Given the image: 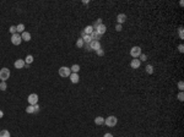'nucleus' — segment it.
Wrapping results in <instances>:
<instances>
[{
    "label": "nucleus",
    "mask_w": 184,
    "mask_h": 137,
    "mask_svg": "<svg viewBox=\"0 0 184 137\" xmlns=\"http://www.w3.org/2000/svg\"><path fill=\"white\" fill-rule=\"evenodd\" d=\"M21 38H22V40H26V42H30L31 40V34L28 33V32H23L22 34H21Z\"/></svg>",
    "instance_id": "obj_13"
},
{
    "label": "nucleus",
    "mask_w": 184,
    "mask_h": 137,
    "mask_svg": "<svg viewBox=\"0 0 184 137\" xmlns=\"http://www.w3.org/2000/svg\"><path fill=\"white\" fill-rule=\"evenodd\" d=\"M83 44H85V43H83L82 38H79L77 40H76V47H77V48H82V47H83Z\"/></svg>",
    "instance_id": "obj_24"
},
{
    "label": "nucleus",
    "mask_w": 184,
    "mask_h": 137,
    "mask_svg": "<svg viewBox=\"0 0 184 137\" xmlns=\"http://www.w3.org/2000/svg\"><path fill=\"white\" fill-rule=\"evenodd\" d=\"M9 78H10V70L7 67H2L0 70V80L6 82V80H9Z\"/></svg>",
    "instance_id": "obj_2"
},
{
    "label": "nucleus",
    "mask_w": 184,
    "mask_h": 137,
    "mask_svg": "<svg viewBox=\"0 0 184 137\" xmlns=\"http://www.w3.org/2000/svg\"><path fill=\"white\" fill-rule=\"evenodd\" d=\"M96 53H97V55H98V56H103V55H104V50H103V49H98V50H96Z\"/></svg>",
    "instance_id": "obj_31"
},
{
    "label": "nucleus",
    "mask_w": 184,
    "mask_h": 137,
    "mask_svg": "<svg viewBox=\"0 0 184 137\" xmlns=\"http://www.w3.org/2000/svg\"><path fill=\"white\" fill-rule=\"evenodd\" d=\"M178 99H179L181 102H183V100H184V94H183V92H181V93L178 94Z\"/></svg>",
    "instance_id": "obj_33"
},
{
    "label": "nucleus",
    "mask_w": 184,
    "mask_h": 137,
    "mask_svg": "<svg viewBox=\"0 0 184 137\" xmlns=\"http://www.w3.org/2000/svg\"><path fill=\"white\" fill-rule=\"evenodd\" d=\"M103 137H113V135H112V134H104Z\"/></svg>",
    "instance_id": "obj_37"
},
{
    "label": "nucleus",
    "mask_w": 184,
    "mask_h": 137,
    "mask_svg": "<svg viewBox=\"0 0 184 137\" xmlns=\"http://www.w3.org/2000/svg\"><path fill=\"white\" fill-rule=\"evenodd\" d=\"M9 32H10L11 34H15V33H17L16 26H10V29H9Z\"/></svg>",
    "instance_id": "obj_26"
},
{
    "label": "nucleus",
    "mask_w": 184,
    "mask_h": 137,
    "mask_svg": "<svg viewBox=\"0 0 184 137\" xmlns=\"http://www.w3.org/2000/svg\"><path fill=\"white\" fill-rule=\"evenodd\" d=\"M126 20H128V17H126V15H125V14H118V16H117V22H118L119 25L124 23Z\"/></svg>",
    "instance_id": "obj_10"
},
{
    "label": "nucleus",
    "mask_w": 184,
    "mask_h": 137,
    "mask_svg": "<svg viewBox=\"0 0 184 137\" xmlns=\"http://www.w3.org/2000/svg\"><path fill=\"white\" fill-rule=\"evenodd\" d=\"M178 88H179V91H181V92H183V89H184L183 81H179V82H178Z\"/></svg>",
    "instance_id": "obj_29"
},
{
    "label": "nucleus",
    "mask_w": 184,
    "mask_h": 137,
    "mask_svg": "<svg viewBox=\"0 0 184 137\" xmlns=\"http://www.w3.org/2000/svg\"><path fill=\"white\" fill-rule=\"evenodd\" d=\"M70 75H71V70L69 67L61 66L60 69H59V76H61V77H69Z\"/></svg>",
    "instance_id": "obj_3"
},
{
    "label": "nucleus",
    "mask_w": 184,
    "mask_h": 137,
    "mask_svg": "<svg viewBox=\"0 0 184 137\" xmlns=\"http://www.w3.org/2000/svg\"><path fill=\"white\" fill-rule=\"evenodd\" d=\"M90 36H91L92 40H98V39L101 38V36H100V34H98V33H97V32L95 31V29H93V32H92V33H91Z\"/></svg>",
    "instance_id": "obj_15"
},
{
    "label": "nucleus",
    "mask_w": 184,
    "mask_h": 137,
    "mask_svg": "<svg viewBox=\"0 0 184 137\" xmlns=\"http://www.w3.org/2000/svg\"><path fill=\"white\" fill-rule=\"evenodd\" d=\"M140 65H141V61H140L139 59H133L131 62H130V66H131L133 69H139Z\"/></svg>",
    "instance_id": "obj_9"
},
{
    "label": "nucleus",
    "mask_w": 184,
    "mask_h": 137,
    "mask_svg": "<svg viewBox=\"0 0 184 137\" xmlns=\"http://www.w3.org/2000/svg\"><path fill=\"white\" fill-rule=\"evenodd\" d=\"M82 2H83V4H88V2H90V0H83Z\"/></svg>",
    "instance_id": "obj_38"
},
{
    "label": "nucleus",
    "mask_w": 184,
    "mask_h": 137,
    "mask_svg": "<svg viewBox=\"0 0 184 137\" xmlns=\"http://www.w3.org/2000/svg\"><path fill=\"white\" fill-rule=\"evenodd\" d=\"M0 137H10V132L7 130H1L0 131Z\"/></svg>",
    "instance_id": "obj_22"
},
{
    "label": "nucleus",
    "mask_w": 184,
    "mask_h": 137,
    "mask_svg": "<svg viewBox=\"0 0 184 137\" xmlns=\"http://www.w3.org/2000/svg\"><path fill=\"white\" fill-rule=\"evenodd\" d=\"M16 29H17V33H23L25 32V25L23 23H20L16 26Z\"/></svg>",
    "instance_id": "obj_18"
},
{
    "label": "nucleus",
    "mask_w": 184,
    "mask_h": 137,
    "mask_svg": "<svg viewBox=\"0 0 184 137\" xmlns=\"http://www.w3.org/2000/svg\"><path fill=\"white\" fill-rule=\"evenodd\" d=\"M178 50H179L181 53H183V52H184V47H183V44H181V45L178 47Z\"/></svg>",
    "instance_id": "obj_36"
},
{
    "label": "nucleus",
    "mask_w": 184,
    "mask_h": 137,
    "mask_svg": "<svg viewBox=\"0 0 184 137\" xmlns=\"http://www.w3.org/2000/svg\"><path fill=\"white\" fill-rule=\"evenodd\" d=\"M115 29L118 31V32H120L123 29V27H122V25H119V23H117V26H115Z\"/></svg>",
    "instance_id": "obj_34"
},
{
    "label": "nucleus",
    "mask_w": 184,
    "mask_h": 137,
    "mask_svg": "<svg viewBox=\"0 0 184 137\" xmlns=\"http://www.w3.org/2000/svg\"><path fill=\"white\" fill-rule=\"evenodd\" d=\"M33 62V56L32 55H27L26 59H25V64L26 65H30V64H32Z\"/></svg>",
    "instance_id": "obj_20"
},
{
    "label": "nucleus",
    "mask_w": 184,
    "mask_h": 137,
    "mask_svg": "<svg viewBox=\"0 0 184 137\" xmlns=\"http://www.w3.org/2000/svg\"><path fill=\"white\" fill-rule=\"evenodd\" d=\"M83 37H85V32L82 31V32H81V38H83Z\"/></svg>",
    "instance_id": "obj_40"
},
{
    "label": "nucleus",
    "mask_w": 184,
    "mask_h": 137,
    "mask_svg": "<svg viewBox=\"0 0 184 137\" xmlns=\"http://www.w3.org/2000/svg\"><path fill=\"white\" fill-rule=\"evenodd\" d=\"M104 124L108 127H114L118 124V119L114 116V115H110V116H108L107 119H104Z\"/></svg>",
    "instance_id": "obj_1"
},
{
    "label": "nucleus",
    "mask_w": 184,
    "mask_h": 137,
    "mask_svg": "<svg viewBox=\"0 0 184 137\" xmlns=\"http://www.w3.org/2000/svg\"><path fill=\"white\" fill-rule=\"evenodd\" d=\"M33 114H38L39 113V105L38 104H36V105H33Z\"/></svg>",
    "instance_id": "obj_28"
},
{
    "label": "nucleus",
    "mask_w": 184,
    "mask_h": 137,
    "mask_svg": "<svg viewBox=\"0 0 184 137\" xmlns=\"http://www.w3.org/2000/svg\"><path fill=\"white\" fill-rule=\"evenodd\" d=\"M146 72H147L148 75L153 74V66H152V65H147V66H146Z\"/></svg>",
    "instance_id": "obj_23"
},
{
    "label": "nucleus",
    "mask_w": 184,
    "mask_h": 137,
    "mask_svg": "<svg viewBox=\"0 0 184 137\" xmlns=\"http://www.w3.org/2000/svg\"><path fill=\"white\" fill-rule=\"evenodd\" d=\"M83 32H85V34H91L92 32H93V28H92V26H86L85 28H83Z\"/></svg>",
    "instance_id": "obj_14"
},
{
    "label": "nucleus",
    "mask_w": 184,
    "mask_h": 137,
    "mask_svg": "<svg viewBox=\"0 0 184 137\" xmlns=\"http://www.w3.org/2000/svg\"><path fill=\"white\" fill-rule=\"evenodd\" d=\"M4 116V113H2V111H1V110H0V119H1V117Z\"/></svg>",
    "instance_id": "obj_39"
},
{
    "label": "nucleus",
    "mask_w": 184,
    "mask_h": 137,
    "mask_svg": "<svg viewBox=\"0 0 184 137\" xmlns=\"http://www.w3.org/2000/svg\"><path fill=\"white\" fill-rule=\"evenodd\" d=\"M95 31H96V32L100 34V36H102V34H104V33H106V31H107V26L102 23V25H100V26H98V27H97Z\"/></svg>",
    "instance_id": "obj_8"
},
{
    "label": "nucleus",
    "mask_w": 184,
    "mask_h": 137,
    "mask_svg": "<svg viewBox=\"0 0 184 137\" xmlns=\"http://www.w3.org/2000/svg\"><path fill=\"white\" fill-rule=\"evenodd\" d=\"M21 42H22V38H21L20 33H15V34L11 36V43L14 45H20Z\"/></svg>",
    "instance_id": "obj_6"
},
{
    "label": "nucleus",
    "mask_w": 184,
    "mask_h": 137,
    "mask_svg": "<svg viewBox=\"0 0 184 137\" xmlns=\"http://www.w3.org/2000/svg\"><path fill=\"white\" fill-rule=\"evenodd\" d=\"M90 47H91V49L92 50H98V49H101V43H100V40H92L91 43H90Z\"/></svg>",
    "instance_id": "obj_7"
},
{
    "label": "nucleus",
    "mask_w": 184,
    "mask_h": 137,
    "mask_svg": "<svg viewBox=\"0 0 184 137\" xmlns=\"http://www.w3.org/2000/svg\"><path fill=\"white\" fill-rule=\"evenodd\" d=\"M14 65H15V67H16V69H23L26 64H25V60H22V59H17V60L15 61V64H14Z\"/></svg>",
    "instance_id": "obj_11"
},
{
    "label": "nucleus",
    "mask_w": 184,
    "mask_h": 137,
    "mask_svg": "<svg viewBox=\"0 0 184 137\" xmlns=\"http://www.w3.org/2000/svg\"><path fill=\"white\" fill-rule=\"evenodd\" d=\"M6 87H7L6 82L1 81V82H0V91H5V89H6Z\"/></svg>",
    "instance_id": "obj_27"
},
{
    "label": "nucleus",
    "mask_w": 184,
    "mask_h": 137,
    "mask_svg": "<svg viewBox=\"0 0 184 137\" xmlns=\"http://www.w3.org/2000/svg\"><path fill=\"white\" fill-rule=\"evenodd\" d=\"M82 40H83V43H85V44H90V43L92 42V38H91V36L85 34V37L82 38Z\"/></svg>",
    "instance_id": "obj_19"
},
{
    "label": "nucleus",
    "mask_w": 184,
    "mask_h": 137,
    "mask_svg": "<svg viewBox=\"0 0 184 137\" xmlns=\"http://www.w3.org/2000/svg\"><path fill=\"white\" fill-rule=\"evenodd\" d=\"M69 77H70V81H71L73 83H79V81H80L79 74H74V72H71V75H70Z\"/></svg>",
    "instance_id": "obj_12"
},
{
    "label": "nucleus",
    "mask_w": 184,
    "mask_h": 137,
    "mask_svg": "<svg viewBox=\"0 0 184 137\" xmlns=\"http://www.w3.org/2000/svg\"><path fill=\"white\" fill-rule=\"evenodd\" d=\"M140 54H141V48L140 47H133L130 49V55L134 59H139Z\"/></svg>",
    "instance_id": "obj_4"
},
{
    "label": "nucleus",
    "mask_w": 184,
    "mask_h": 137,
    "mask_svg": "<svg viewBox=\"0 0 184 137\" xmlns=\"http://www.w3.org/2000/svg\"><path fill=\"white\" fill-rule=\"evenodd\" d=\"M27 100H28L30 105H36V104L38 103L39 98H38V96H37L36 93H32V94H30V96H28V98H27Z\"/></svg>",
    "instance_id": "obj_5"
},
{
    "label": "nucleus",
    "mask_w": 184,
    "mask_h": 137,
    "mask_svg": "<svg viewBox=\"0 0 184 137\" xmlns=\"http://www.w3.org/2000/svg\"><path fill=\"white\" fill-rule=\"evenodd\" d=\"M86 52H92V49H91V47H90V44H83V47H82Z\"/></svg>",
    "instance_id": "obj_30"
},
{
    "label": "nucleus",
    "mask_w": 184,
    "mask_h": 137,
    "mask_svg": "<svg viewBox=\"0 0 184 137\" xmlns=\"http://www.w3.org/2000/svg\"><path fill=\"white\" fill-rule=\"evenodd\" d=\"M26 113L27 114H33L35 111H33V105H28L27 108H26Z\"/></svg>",
    "instance_id": "obj_25"
},
{
    "label": "nucleus",
    "mask_w": 184,
    "mask_h": 137,
    "mask_svg": "<svg viewBox=\"0 0 184 137\" xmlns=\"http://www.w3.org/2000/svg\"><path fill=\"white\" fill-rule=\"evenodd\" d=\"M100 25H102V19L96 20V21H95V23L92 25V28H93V29H96V28H97V27H98Z\"/></svg>",
    "instance_id": "obj_21"
},
{
    "label": "nucleus",
    "mask_w": 184,
    "mask_h": 137,
    "mask_svg": "<svg viewBox=\"0 0 184 137\" xmlns=\"http://www.w3.org/2000/svg\"><path fill=\"white\" fill-rule=\"evenodd\" d=\"M179 37H181V39H183V27H179Z\"/></svg>",
    "instance_id": "obj_35"
},
{
    "label": "nucleus",
    "mask_w": 184,
    "mask_h": 137,
    "mask_svg": "<svg viewBox=\"0 0 184 137\" xmlns=\"http://www.w3.org/2000/svg\"><path fill=\"white\" fill-rule=\"evenodd\" d=\"M95 124H96V125H103V124H104V119H103L102 116H97L95 119Z\"/></svg>",
    "instance_id": "obj_17"
},
{
    "label": "nucleus",
    "mask_w": 184,
    "mask_h": 137,
    "mask_svg": "<svg viewBox=\"0 0 184 137\" xmlns=\"http://www.w3.org/2000/svg\"><path fill=\"white\" fill-rule=\"evenodd\" d=\"M70 70H71V72H74V74H77V72L80 71V66H79L77 64H75V65H73V66L70 67Z\"/></svg>",
    "instance_id": "obj_16"
},
{
    "label": "nucleus",
    "mask_w": 184,
    "mask_h": 137,
    "mask_svg": "<svg viewBox=\"0 0 184 137\" xmlns=\"http://www.w3.org/2000/svg\"><path fill=\"white\" fill-rule=\"evenodd\" d=\"M139 60H140V61H146V60H147V56H146V55H145V54H143V53H141V54H140V56H139Z\"/></svg>",
    "instance_id": "obj_32"
}]
</instances>
